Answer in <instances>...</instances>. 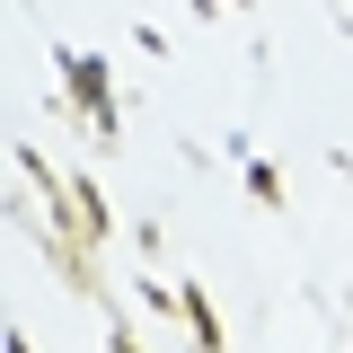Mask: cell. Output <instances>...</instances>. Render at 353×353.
Here are the masks:
<instances>
[{
    "label": "cell",
    "instance_id": "5",
    "mask_svg": "<svg viewBox=\"0 0 353 353\" xmlns=\"http://www.w3.org/2000/svg\"><path fill=\"white\" fill-rule=\"evenodd\" d=\"M9 353H27V336H9Z\"/></svg>",
    "mask_w": 353,
    "mask_h": 353
},
{
    "label": "cell",
    "instance_id": "4",
    "mask_svg": "<svg viewBox=\"0 0 353 353\" xmlns=\"http://www.w3.org/2000/svg\"><path fill=\"white\" fill-rule=\"evenodd\" d=\"M106 353H141V345H132V327H106Z\"/></svg>",
    "mask_w": 353,
    "mask_h": 353
},
{
    "label": "cell",
    "instance_id": "6",
    "mask_svg": "<svg viewBox=\"0 0 353 353\" xmlns=\"http://www.w3.org/2000/svg\"><path fill=\"white\" fill-rule=\"evenodd\" d=\"M230 9H248V0H230Z\"/></svg>",
    "mask_w": 353,
    "mask_h": 353
},
{
    "label": "cell",
    "instance_id": "3",
    "mask_svg": "<svg viewBox=\"0 0 353 353\" xmlns=\"http://www.w3.org/2000/svg\"><path fill=\"white\" fill-rule=\"evenodd\" d=\"M248 194H256V203H274V212H283V176H274V159H248Z\"/></svg>",
    "mask_w": 353,
    "mask_h": 353
},
{
    "label": "cell",
    "instance_id": "2",
    "mask_svg": "<svg viewBox=\"0 0 353 353\" xmlns=\"http://www.w3.org/2000/svg\"><path fill=\"white\" fill-rule=\"evenodd\" d=\"M176 318H185L194 353H221V318H212V292L203 283H176Z\"/></svg>",
    "mask_w": 353,
    "mask_h": 353
},
{
    "label": "cell",
    "instance_id": "1",
    "mask_svg": "<svg viewBox=\"0 0 353 353\" xmlns=\"http://www.w3.org/2000/svg\"><path fill=\"white\" fill-rule=\"evenodd\" d=\"M53 71H62V106H71L106 150H115V71H106L97 53H80V44H62V53H53Z\"/></svg>",
    "mask_w": 353,
    "mask_h": 353
}]
</instances>
